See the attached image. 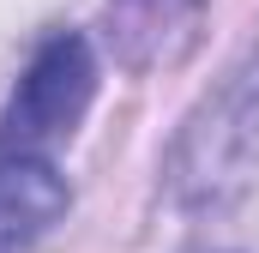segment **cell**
<instances>
[{
  "label": "cell",
  "instance_id": "6da1fadb",
  "mask_svg": "<svg viewBox=\"0 0 259 253\" xmlns=\"http://www.w3.org/2000/svg\"><path fill=\"white\" fill-rule=\"evenodd\" d=\"M91 97H97L91 43L78 30H55L30 55L6 115H0V157H49L55 145H66L78 133Z\"/></svg>",
  "mask_w": 259,
  "mask_h": 253
},
{
  "label": "cell",
  "instance_id": "7a4b0ae2",
  "mask_svg": "<svg viewBox=\"0 0 259 253\" xmlns=\"http://www.w3.org/2000/svg\"><path fill=\"white\" fill-rule=\"evenodd\" d=\"M205 30V0H109V49L127 72L181 66Z\"/></svg>",
  "mask_w": 259,
  "mask_h": 253
},
{
  "label": "cell",
  "instance_id": "3957f363",
  "mask_svg": "<svg viewBox=\"0 0 259 253\" xmlns=\"http://www.w3.org/2000/svg\"><path fill=\"white\" fill-rule=\"evenodd\" d=\"M66 181L49 157H0V253L30 247L66 211Z\"/></svg>",
  "mask_w": 259,
  "mask_h": 253
}]
</instances>
